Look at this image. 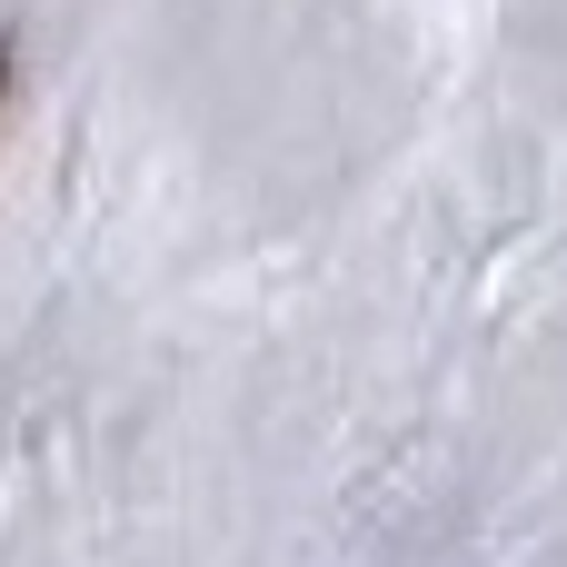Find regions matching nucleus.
Returning <instances> with one entry per match:
<instances>
[{
	"label": "nucleus",
	"mask_w": 567,
	"mask_h": 567,
	"mask_svg": "<svg viewBox=\"0 0 567 567\" xmlns=\"http://www.w3.org/2000/svg\"><path fill=\"white\" fill-rule=\"evenodd\" d=\"M0 90H10V50H0Z\"/></svg>",
	"instance_id": "1"
}]
</instances>
